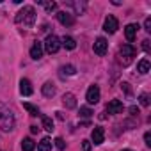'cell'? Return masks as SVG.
<instances>
[{
	"label": "cell",
	"mask_w": 151,
	"mask_h": 151,
	"mask_svg": "<svg viewBox=\"0 0 151 151\" xmlns=\"http://www.w3.org/2000/svg\"><path fill=\"white\" fill-rule=\"evenodd\" d=\"M139 101H140L142 107H147V105H149V96H147L146 93H142V94L139 96Z\"/></svg>",
	"instance_id": "26"
},
{
	"label": "cell",
	"mask_w": 151,
	"mask_h": 151,
	"mask_svg": "<svg viewBox=\"0 0 151 151\" xmlns=\"http://www.w3.org/2000/svg\"><path fill=\"white\" fill-rule=\"evenodd\" d=\"M75 73H77V69H75V66H71V64L60 68V77H64V75H75Z\"/></svg>",
	"instance_id": "22"
},
{
	"label": "cell",
	"mask_w": 151,
	"mask_h": 151,
	"mask_svg": "<svg viewBox=\"0 0 151 151\" xmlns=\"http://www.w3.org/2000/svg\"><path fill=\"white\" fill-rule=\"evenodd\" d=\"M53 142H55V146H57V149H60V151H62V149L66 147V144H64V140H62L60 137H57V139H55Z\"/></svg>",
	"instance_id": "28"
},
{
	"label": "cell",
	"mask_w": 151,
	"mask_h": 151,
	"mask_svg": "<svg viewBox=\"0 0 151 151\" xmlns=\"http://www.w3.org/2000/svg\"><path fill=\"white\" fill-rule=\"evenodd\" d=\"M103 29H105V32L114 34V32L119 29V22H117V18L112 16V14H109V16L105 18V22H103Z\"/></svg>",
	"instance_id": "5"
},
{
	"label": "cell",
	"mask_w": 151,
	"mask_h": 151,
	"mask_svg": "<svg viewBox=\"0 0 151 151\" xmlns=\"http://www.w3.org/2000/svg\"><path fill=\"white\" fill-rule=\"evenodd\" d=\"M20 93H22L23 96H30V94L34 93L30 80H27V78H22V80H20Z\"/></svg>",
	"instance_id": "12"
},
{
	"label": "cell",
	"mask_w": 151,
	"mask_h": 151,
	"mask_svg": "<svg viewBox=\"0 0 151 151\" xmlns=\"http://www.w3.org/2000/svg\"><path fill=\"white\" fill-rule=\"evenodd\" d=\"M123 110H124V105L119 100H110L109 105H107V112L109 114H121Z\"/></svg>",
	"instance_id": "10"
},
{
	"label": "cell",
	"mask_w": 151,
	"mask_h": 151,
	"mask_svg": "<svg viewBox=\"0 0 151 151\" xmlns=\"http://www.w3.org/2000/svg\"><path fill=\"white\" fill-rule=\"evenodd\" d=\"M62 103L66 105V109H75L77 107V98H75V94H71V93H66L62 96Z\"/></svg>",
	"instance_id": "14"
},
{
	"label": "cell",
	"mask_w": 151,
	"mask_h": 151,
	"mask_svg": "<svg viewBox=\"0 0 151 151\" xmlns=\"http://www.w3.org/2000/svg\"><path fill=\"white\" fill-rule=\"evenodd\" d=\"M22 149H23V151H34V149H36V142H34L30 137H27V139L22 140Z\"/></svg>",
	"instance_id": "16"
},
{
	"label": "cell",
	"mask_w": 151,
	"mask_h": 151,
	"mask_svg": "<svg viewBox=\"0 0 151 151\" xmlns=\"http://www.w3.org/2000/svg\"><path fill=\"white\" fill-rule=\"evenodd\" d=\"M93 50H94L96 55L103 57V55L107 53V50H109V43H107V39H105V37H98V39L94 41V45H93Z\"/></svg>",
	"instance_id": "6"
},
{
	"label": "cell",
	"mask_w": 151,
	"mask_h": 151,
	"mask_svg": "<svg viewBox=\"0 0 151 151\" xmlns=\"http://www.w3.org/2000/svg\"><path fill=\"white\" fill-rule=\"evenodd\" d=\"M86 100L89 105H96L100 101V87L98 86H91L87 89V94H86Z\"/></svg>",
	"instance_id": "7"
},
{
	"label": "cell",
	"mask_w": 151,
	"mask_h": 151,
	"mask_svg": "<svg viewBox=\"0 0 151 151\" xmlns=\"http://www.w3.org/2000/svg\"><path fill=\"white\" fill-rule=\"evenodd\" d=\"M93 114H94V112H93L89 107H80V116H82V117H91Z\"/></svg>",
	"instance_id": "25"
},
{
	"label": "cell",
	"mask_w": 151,
	"mask_h": 151,
	"mask_svg": "<svg viewBox=\"0 0 151 151\" xmlns=\"http://www.w3.org/2000/svg\"><path fill=\"white\" fill-rule=\"evenodd\" d=\"M144 142H146V146H147V147L151 146V133H149V132H146V133H144Z\"/></svg>",
	"instance_id": "30"
},
{
	"label": "cell",
	"mask_w": 151,
	"mask_h": 151,
	"mask_svg": "<svg viewBox=\"0 0 151 151\" xmlns=\"http://www.w3.org/2000/svg\"><path fill=\"white\" fill-rule=\"evenodd\" d=\"M39 4H43L45 6V9H46V13H53V11H57V2H41Z\"/></svg>",
	"instance_id": "24"
},
{
	"label": "cell",
	"mask_w": 151,
	"mask_h": 151,
	"mask_svg": "<svg viewBox=\"0 0 151 151\" xmlns=\"http://www.w3.org/2000/svg\"><path fill=\"white\" fill-rule=\"evenodd\" d=\"M43 94H45L46 98H52V96L55 94V86H53L52 82H46V84L43 86Z\"/></svg>",
	"instance_id": "17"
},
{
	"label": "cell",
	"mask_w": 151,
	"mask_h": 151,
	"mask_svg": "<svg viewBox=\"0 0 151 151\" xmlns=\"http://www.w3.org/2000/svg\"><path fill=\"white\" fill-rule=\"evenodd\" d=\"M57 20H59V23L64 25V27H71V25L75 23L73 14L68 13V11H59V13H57Z\"/></svg>",
	"instance_id": "8"
},
{
	"label": "cell",
	"mask_w": 151,
	"mask_h": 151,
	"mask_svg": "<svg viewBox=\"0 0 151 151\" xmlns=\"http://www.w3.org/2000/svg\"><path fill=\"white\" fill-rule=\"evenodd\" d=\"M137 30H139V25H137V23H130V25H126V29H124V36H126V39H128L130 43L135 39Z\"/></svg>",
	"instance_id": "13"
},
{
	"label": "cell",
	"mask_w": 151,
	"mask_h": 151,
	"mask_svg": "<svg viewBox=\"0 0 151 151\" xmlns=\"http://www.w3.org/2000/svg\"><path fill=\"white\" fill-rule=\"evenodd\" d=\"M37 149H39V151H50V149H52V140H50L48 137H43L41 142L37 144Z\"/></svg>",
	"instance_id": "18"
},
{
	"label": "cell",
	"mask_w": 151,
	"mask_h": 151,
	"mask_svg": "<svg viewBox=\"0 0 151 151\" xmlns=\"http://www.w3.org/2000/svg\"><path fill=\"white\" fill-rule=\"evenodd\" d=\"M23 109L30 114V116H41V112H39V109L36 107V105H32V103H23Z\"/></svg>",
	"instance_id": "19"
},
{
	"label": "cell",
	"mask_w": 151,
	"mask_h": 151,
	"mask_svg": "<svg viewBox=\"0 0 151 151\" xmlns=\"http://www.w3.org/2000/svg\"><path fill=\"white\" fill-rule=\"evenodd\" d=\"M123 151H132V149H123Z\"/></svg>",
	"instance_id": "35"
},
{
	"label": "cell",
	"mask_w": 151,
	"mask_h": 151,
	"mask_svg": "<svg viewBox=\"0 0 151 151\" xmlns=\"http://www.w3.org/2000/svg\"><path fill=\"white\" fill-rule=\"evenodd\" d=\"M130 112H132L133 116H137V114H139V109H137V107H130Z\"/></svg>",
	"instance_id": "33"
},
{
	"label": "cell",
	"mask_w": 151,
	"mask_h": 151,
	"mask_svg": "<svg viewBox=\"0 0 151 151\" xmlns=\"http://www.w3.org/2000/svg\"><path fill=\"white\" fill-rule=\"evenodd\" d=\"M60 46H64L66 50H75V48H77V41H75L71 36H64L60 39Z\"/></svg>",
	"instance_id": "15"
},
{
	"label": "cell",
	"mask_w": 151,
	"mask_h": 151,
	"mask_svg": "<svg viewBox=\"0 0 151 151\" xmlns=\"http://www.w3.org/2000/svg\"><path fill=\"white\" fill-rule=\"evenodd\" d=\"M43 48H45L46 53H57L59 48H60V39H59L57 36L50 34V36H46V39H45V43H43Z\"/></svg>",
	"instance_id": "4"
},
{
	"label": "cell",
	"mask_w": 151,
	"mask_h": 151,
	"mask_svg": "<svg viewBox=\"0 0 151 151\" xmlns=\"http://www.w3.org/2000/svg\"><path fill=\"white\" fill-rule=\"evenodd\" d=\"M43 52H45L43 43H41V41H34V45L30 46V57H32L34 60H39V59L43 57Z\"/></svg>",
	"instance_id": "9"
},
{
	"label": "cell",
	"mask_w": 151,
	"mask_h": 151,
	"mask_svg": "<svg viewBox=\"0 0 151 151\" xmlns=\"http://www.w3.org/2000/svg\"><path fill=\"white\" fill-rule=\"evenodd\" d=\"M142 50H144L146 53H151V45H149V39H144V41H142Z\"/></svg>",
	"instance_id": "27"
},
{
	"label": "cell",
	"mask_w": 151,
	"mask_h": 151,
	"mask_svg": "<svg viewBox=\"0 0 151 151\" xmlns=\"http://www.w3.org/2000/svg\"><path fill=\"white\" fill-rule=\"evenodd\" d=\"M144 29H146V32H151V18H146V22H144Z\"/></svg>",
	"instance_id": "31"
},
{
	"label": "cell",
	"mask_w": 151,
	"mask_h": 151,
	"mask_svg": "<svg viewBox=\"0 0 151 151\" xmlns=\"http://www.w3.org/2000/svg\"><path fill=\"white\" fill-rule=\"evenodd\" d=\"M41 121H43V128H45L46 132H53V121H52V117L43 116V117H41Z\"/></svg>",
	"instance_id": "21"
},
{
	"label": "cell",
	"mask_w": 151,
	"mask_h": 151,
	"mask_svg": "<svg viewBox=\"0 0 151 151\" xmlns=\"http://www.w3.org/2000/svg\"><path fill=\"white\" fill-rule=\"evenodd\" d=\"M16 23H18V25H23L25 29L34 27V23H36V11H34V7H32V6H25V7L16 14Z\"/></svg>",
	"instance_id": "1"
},
{
	"label": "cell",
	"mask_w": 151,
	"mask_h": 151,
	"mask_svg": "<svg viewBox=\"0 0 151 151\" xmlns=\"http://www.w3.org/2000/svg\"><path fill=\"white\" fill-rule=\"evenodd\" d=\"M0 128H2L4 132L14 130V114L9 109H2V110H0Z\"/></svg>",
	"instance_id": "2"
},
{
	"label": "cell",
	"mask_w": 151,
	"mask_h": 151,
	"mask_svg": "<svg viewBox=\"0 0 151 151\" xmlns=\"http://www.w3.org/2000/svg\"><path fill=\"white\" fill-rule=\"evenodd\" d=\"M37 130H39L37 126H30V132H32V133H37Z\"/></svg>",
	"instance_id": "34"
},
{
	"label": "cell",
	"mask_w": 151,
	"mask_h": 151,
	"mask_svg": "<svg viewBox=\"0 0 151 151\" xmlns=\"http://www.w3.org/2000/svg\"><path fill=\"white\" fill-rule=\"evenodd\" d=\"M71 7H75V11H77V14H82L86 11V4L84 2H69Z\"/></svg>",
	"instance_id": "23"
},
{
	"label": "cell",
	"mask_w": 151,
	"mask_h": 151,
	"mask_svg": "<svg viewBox=\"0 0 151 151\" xmlns=\"http://www.w3.org/2000/svg\"><path fill=\"white\" fill-rule=\"evenodd\" d=\"M121 89H124V93H126V94H132V89H130V84H126V82H123V84H121Z\"/></svg>",
	"instance_id": "32"
},
{
	"label": "cell",
	"mask_w": 151,
	"mask_h": 151,
	"mask_svg": "<svg viewBox=\"0 0 151 151\" xmlns=\"http://www.w3.org/2000/svg\"><path fill=\"white\" fill-rule=\"evenodd\" d=\"M91 147H93V144L89 140H82V151H91Z\"/></svg>",
	"instance_id": "29"
},
{
	"label": "cell",
	"mask_w": 151,
	"mask_h": 151,
	"mask_svg": "<svg viewBox=\"0 0 151 151\" xmlns=\"http://www.w3.org/2000/svg\"><path fill=\"white\" fill-rule=\"evenodd\" d=\"M91 139H93L94 144H103V140H105V130L101 126H94V130L91 133Z\"/></svg>",
	"instance_id": "11"
},
{
	"label": "cell",
	"mask_w": 151,
	"mask_h": 151,
	"mask_svg": "<svg viewBox=\"0 0 151 151\" xmlns=\"http://www.w3.org/2000/svg\"><path fill=\"white\" fill-rule=\"evenodd\" d=\"M149 68H151V64H149V60H147V59H142V60L139 62V66H137L139 73H147V71H149Z\"/></svg>",
	"instance_id": "20"
},
{
	"label": "cell",
	"mask_w": 151,
	"mask_h": 151,
	"mask_svg": "<svg viewBox=\"0 0 151 151\" xmlns=\"http://www.w3.org/2000/svg\"><path fill=\"white\" fill-rule=\"evenodd\" d=\"M135 55H137V50H135L132 45H123V46L119 48V57H121L123 66H128Z\"/></svg>",
	"instance_id": "3"
}]
</instances>
